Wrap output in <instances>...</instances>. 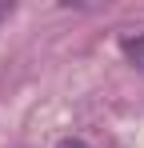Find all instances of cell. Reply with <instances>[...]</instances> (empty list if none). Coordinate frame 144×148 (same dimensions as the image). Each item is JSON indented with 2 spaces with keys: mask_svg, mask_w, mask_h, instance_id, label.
Listing matches in <instances>:
<instances>
[{
  "mask_svg": "<svg viewBox=\"0 0 144 148\" xmlns=\"http://www.w3.org/2000/svg\"><path fill=\"white\" fill-rule=\"evenodd\" d=\"M120 52L128 56V64L144 68V32H124L120 36Z\"/></svg>",
  "mask_w": 144,
  "mask_h": 148,
  "instance_id": "6da1fadb",
  "label": "cell"
},
{
  "mask_svg": "<svg viewBox=\"0 0 144 148\" xmlns=\"http://www.w3.org/2000/svg\"><path fill=\"white\" fill-rule=\"evenodd\" d=\"M60 148H92V144L80 140V136H68V140H60Z\"/></svg>",
  "mask_w": 144,
  "mask_h": 148,
  "instance_id": "7a4b0ae2",
  "label": "cell"
},
{
  "mask_svg": "<svg viewBox=\"0 0 144 148\" xmlns=\"http://www.w3.org/2000/svg\"><path fill=\"white\" fill-rule=\"evenodd\" d=\"M12 12H16V8H12V0H0V24H4V20H8Z\"/></svg>",
  "mask_w": 144,
  "mask_h": 148,
  "instance_id": "3957f363",
  "label": "cell"
}]
</instances>
